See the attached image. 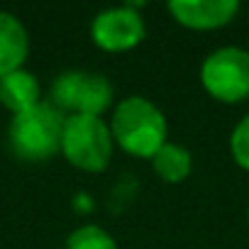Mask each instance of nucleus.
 <instances>
[{
    "instance_id": "nucleus-1",
    "label": "nucleus",
    "mask_w": 249,
    "mask_h": 249,
    "mask_svg": "<svg viewBox=\"0 0 249 249\" xmlns=\"http://www.w3.org/2000/svg\"><path fill=\"white\" fill-rule=\"evenodd\" d=\"M110 132L122 152L137 159H152L169 142V122L149 98L127 95L112 107Z\"/></svg>"
},
{
    "instance_id": "nucleus-2",
    "label": "nucleus",
    "mask_w": 249,
    "mask_h": 249,
    "mask_svg": "<svg viewBox=\"0 0 249 249\" xmlns=\"http://www.w3.org/2000/svg\"><path fill=\"white\" fill-rule=\"evenodd\" d=\"M64 122L66 115L49 100L13 115L8 124V144L13 154L25 161H47L54 154H61Z\"/></svg>"
},
{
    "instance_id": "nucleus-3",
    "label": "nucleus",
    "mask_w": 249,
    "mask_h": 249,
    "mask_svg": "<svg viewBox=\"0 0 249 249\" xmlns=\"http://www.w3.org/2000/svg\"><path fill=\"white\" fill-rule=\"evenodd\" d=\"M115 152V140L110 122L95 115H66L61 154L64 159L88 174H100L110 166Z\"/></svg>"
},
{
    "instance_id": "nucleus-4",
    "label": "nucleus",
    "mask_w": 249,
    "mask_h": 249,
    "mask_svg": "<svg viewBox=\"0 0 249 249\" xmlns=\"http://www.w3.org/2000/svg\"><path fill=\"white\" fill-rule=\"evenodd\" d=\"M112 83L105 73L69 69L61 71L49 86V103L64 115H95L103 117L112 107Z\"/></svg>"
},
{
    "instance_id": "nucleus-5",
    "label": "nucleus",
    "mask_w": 249,
    "mask_h": 249,
    "mask_svg": "<svg viewBox=\"0 0 249 249\" xmlns=\"http://www.w3.org/2000/svg\"><path fill=\"white\" fill-rule=\"evenodd\" d=\"M200 86L217 103H242L249 98V52L242 47H217L200 64Z\"/></svg>"
},
{
    "instance_id": "nucleus-6",
    "label": "nucleus",
    "mask_w": 249,
    "mask_h": 249,
    "mask_svg": "<svg viewBox=\"0 0 249 249\" xmlns=\"http://www.w3.org/2000/svg\"><path fill=\"white\" fill-rule=\"evenodd\" d=\"M147 35L144 18L140 15L137 5H117V8H105L90 20V39L98 49L120 54L130 52L142 44Z\"/></svg>"
},
{
    "instance_id": "nucleus-7",
    "label": "nucleus",
    "mask_w": 249,
    "mask_h": 249,
    "mask_svg": "<svg viewBox=\"0 0 249 249\" xmlns=\"http://www.w3.org/2000/svg\"><path fill=\"white\" fill-rule=\"evenodd\" d=\"M166 10L181 27L210 32L230 25L239 13V3L237 0H171Z\"/></svg>"
},
{
    "instance_id": "nucleus-8",
    "label": "nucleus",
    "mask_w": 249,
    "mask_h": 249,
    "mask_svg": "<svg viewBox=\"0 0 249 249\" xmlns=\"http://www.w3.org/2000/svg\"><path fill=\"white\" fill-rule=\"evenodd\" d=\"M30 56V35L22 20L8 10H0V76L25 69Z\"/></svg>"
},
{
    "instance_id": "nucleus-9",
    "label": "nucleus",
    "mask_w": 249,
    "mask_h": 249,
    "mask_svg": "<svg viewBox=\"0 0 249 249\" xmlns=\"http://www.w3.org/2000/svg\"><path fill=\"white\" fill-rule=\"evenodd\" d=\"M39 103H42V86L32 71L18 69L13 73L0 76V105L8 107L13 115L25 112Z\"/></svg>"
},
{
    "instance_id": "nucleus-10",
    "label": "nucleus",
    "mask_w": 249,
    "mask_h": 249,
    "mask_svg": "<svg viewBox=\"0 0 249 249\" xmlns=\"http://www.w3.org/2000/svg\"><path fill=\"white\" fill-rule=\"evenodd\" d=\"M152 166L154 174L164 181V183H181L191 176L193 171V154L191 149H186L183 144L176 142H166L154 157H152Z\"/></svg>"
},
{
    "instance_id": "nucleus-11",
    "label": "nucleus",
    "mask_w": 249,
    "mask_h": 249,
    "mask_svg": "<svg viewBox=\"0 0 249 249\" xmlns=\"http://www.w3.org/2000/svg\"><path fill=\"white\" fill-rule=\"evenodd\" d=\"M64 249H117V242L100 225H81L66 237Z\"/></svg>"
},
{
    "instance_id": "nucleus-12",
    "label": "nucleus",
    "mask_w": 249,
    "mask_h": 249,
    "mask_svg": "<svg viewBox=\"0 0 249 249\" xmlns=\"http://www.w3.org/2000/svg\"><path fill=\"white\" fill-rule=\"evenodd\" d=\"M230 154L239 169L249 171V112L239 117V122L234 124L230 135Z\"/></svg>"
},
{
    "instance_id": "nucleus-13",
    "label": "nucleus",
    "mask_w": 249,
    "mask_h": 249,
    "mask_svg": "<svg viewBox=\"0 0 249 249\" xmlns=\"http://www.w3.org/2000/svg\"><path fill=\"white\" fill-rule=\"evenodd\" d=\"M247 222H249V205H247Z\"/></svg>"
}]
</instances>
